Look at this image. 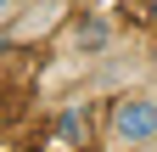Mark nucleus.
I'll use <instances>...</instances> for the list:
<instances>
[{"mask_svg":"<svg viewBox=\"0 0 157 152\" xmlns=\"http://www.w3.org/2000/svg\"><path fill=\"white\" fill-rule=\"evenodd\" d=\"M107 141L112 146H151L157 141V96L124 90V96L107 107Z\"/></svg>","mask_w":157,"mask_h":152,"instance_id":"1","label":"nucleus"},{"mask_svg":"<svg viewBox=\"0 0 157 152\" xmlns=\"http://www.w3.org/2000/svg\"><path fill=\"white\" fill-rule=\"evenodd\" d=\"M84 130H90V124H84V113H78V107H67L62 118H56V135H51V141H56V152H73L78 141H84Z\"/></svg>","mask_w":157,"mask_h":152,"instance_id":"2","label":"nucleus"},{"mask_svg":"<svg viewBox=\"0 0 157 152\" xmlns=\"http://www.w3.org/2000/svg\"><path fill=\"white\" fill-rule=\"evenodd\" d=\"M151 23H157V0H151Z\"/></svg>","mask_w":157,"mask_h":152,"instance_id":"3","label":"nucleus"}]
</instances>
